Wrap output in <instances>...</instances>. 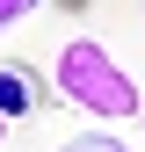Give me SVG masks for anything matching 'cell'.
<instances>
[{"instance_id": "1", "label": "cell", "mask_w": 145, "mask_h": 152, "mask_svg": "<svg viewBox=\"0 0 145 152\" xmlns=\"http://www.w3.org/2000/svg\"><path fill=\"white\" fill-rule=\"evenodd\" d=\"M51 87H58V102L87 109V116H102V123H123V116H138V109H145V102H138V80H131L116 58H109L94 36H72V44H58Z\"/></svg>"}, {"instance_id": "2", "label": "cell", "mask_w": 145, "mask_h": 152, "mask_svg": "<svg viewBox=\"0 0 145 152\" xmlns=\"http://www.w3.org/2000/svg\"><path fill=\"white\" fill-rule=\"evenodd\" d=\"M29 109H44V72L22 65V58H7V65H0V123L29 116Z\"/></svg>"}, {"instance_id": "3", "label": "cell", "mask_w": 145, "mask_h": 152, "mask_svg": "<svg viewBox=\"0 0 145 152\" xmlns=\"http://www.w3.org/2000/svg\"><path fill=\"white\" fill-rule=\"evenodd\" d=\"M58 152H131L123 138H102V130H80V138H65Z\"/></svg>"}, {"instance_id": "4", "label": "cell", "mask_w": 145, "mask_h": 152, "mask_svg": "<svg viewBox=\"0 0 145 152\" xmlns=\"http://www.w3.org/2000/svg\"><path fill=\"white\" fill-rule=\"evenodd\" d=\"M36 7H44V0H0V36H7V29H22Z\"/></svg>"}, {"instance_id": "5", "label": "cell", "mask_w": 145, "mask_h": 152, "mask_svg": "<svg viewBox=\"0 0 145 152\" xmlns=\"http://www.w3.org/2000/svg\"><path fill=\"white\" fill-rule=\"evenodd\" d=\"M0 152H7V123H0Z\"/></svg>"}]
</instances>
